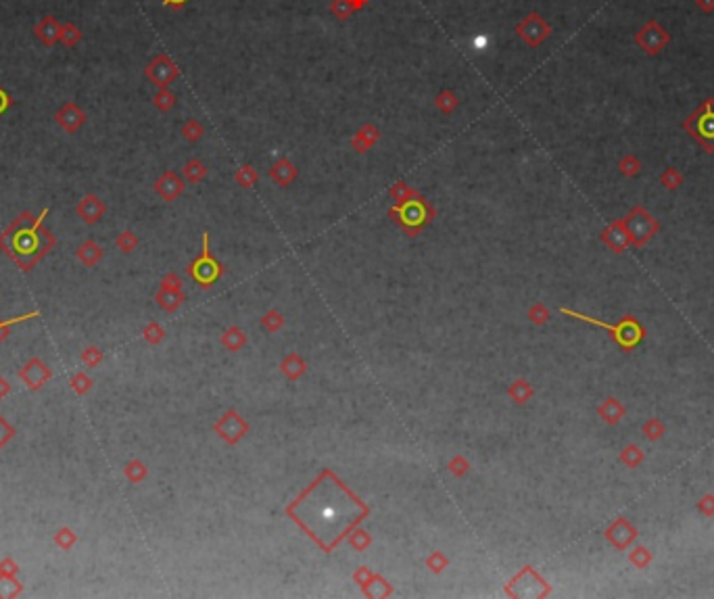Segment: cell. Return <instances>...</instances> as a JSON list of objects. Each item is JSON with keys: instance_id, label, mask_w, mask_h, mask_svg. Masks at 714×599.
I'll use <instances>...</instances> for the list:
<instances>
[{"instance_id": "26", "label": "cell", "mask_w": 714, "mask_h": 599, "mask_svg": "<svg viewBox=\"0 0 714 599\" xmlns=\"http://www.w3.org/2000/svg\"><path fill=\"white\" fill-rule=\"evenodd\" d=\"M17 572H19V564L13 557L0 559V576H17Z\"/></svg>"}, {"instance_id": "13", "label": "cell", "mask_w": 714, "mask_h": 599, "mask_svg": "<svg viewBox=\"0 0 714 599\" xmlns=\"http://www.w3.org/2000/svg\"><path fill=\"white\" fill-rule=\"evenodd\" d=\"M102 255H104L102 247L99 243H95L92 238L84 241V243L78 247V250H75V257H78L86 267H95V265L102 259Z\"/></svg>"}, {"instance_id": "14", "label": "cell", "mask_w": 714, "mask_h": 599, "mask_svg": "<svg viewBox=\"0 0 714 599\" xmlns=\"http://www.w3.org/2000/svg\"><path fill=\"white\" fill-rule=\"evenodd\" d=\"M215 274H217V265H215V261L209 257V253H207V236H205V253H203V257L193 265V276L197 278V280H201V282H205V284H209L213 278H215Z\"/></svg>"}, {"instance_id": "9", "label": "cell", "mask_w": 714, "mask_h": 599, "mask_svg": "<svg viewBox=\"0 0 714 599\" xmlns=\"http://www.w3.org/2000/svg\"><path fill=\"white\" fill-rule=\"evenodd\" d=\"M147 75L153 80L157 86H165L169 84L176 75H178V69L176 65L165 56V54H159L157 59H153L147 67Z\"/></svg>"}, {"instance_id": "4", "label": "cell", "mask_w": 714, "mask_h": 599, "mask_svg": "<svg viewBox=\"0 0 714 599\" xmlns=\"http://www.w3.org/2000/svg\"><path fill=\"white\" fill-rule=\"evenodd\" d=\"M670 42V34L658 23V19H650L637 34H635V44L650 56L660 54L666 44Z\"/></svg>"}, {"instance_id": "21", "label": "cell", "mask_w": 714, "mask_h": 599, "mask_svg": "<svg viewBox=\"0 0 714 599\" xmlns=\"http://www.w3.org/2000/svg\"><path fill=\"white\" fill-rule=\"evenodd\" d=\"M15 439V426L0 413V451Z\"/></svg>"}, {"instance_id": "6", "label": "cell", "mask_w": 714, "mask_h": 599, "mask_svg": "<svg viewBox=\"0 0 714 599\" xmlns=\"http://www.w3.org/2000/svg\"><path fill=\"white\" fill-rule=\"evenodd\" d=\"M19 378H21V382L32 391V393H36V391H40L49 380L52 378V370L40 359V357H32V359H28V363L19 370Z\"/></svg>"}, {"instance_id": "33", "label": "cell", "mask_w": 714, "mask_h": 599, "mask_svg": "<svg viewBox=\"0 0 714 599\" xmlns=\"http://www.w3.org/2000/svg\"><path fill=\"white\" fill-rule=\"evenodd\" d=\"M165 4H169V6H182L186 0H163Z\"/></svg>"}, {"instance_id": "23", "label": "cell", "mask_w": 714, "mask_h": 599, "mask_svg": "<svg viewBox=\"0 0 714 599\" xmlns=\"http://www.w3.org/2000/svg\"><path fill=\"white\" fill-rule=\"evenodd\" d=\"M620 171H622L624 176H637V174L641 171V163H639V159H637V157H633V155H627V157L620 161Z\"/></svg>"}, {"instance_id": "1", "label": "cell", "mask_w": 714, "mask_h": 599, "mask_svg": "<svg viewBox=\"0 0 714 599\" xmlns=\"http://www.w3.org/2000/svg\"><path fill=\"white\" fill-rule=\"evenodd\" d=\"M322 491L317 483H313L311 489H307L303 497H299L293 507H289V514L295 516V520L305 528L307 533L324 547L332 550L345 533L365 516L368 507L351 495L339 480L328 485L324 480V474L320 478Z\"/></svg>"}, {"instance_id": "3", "label": "cell", "mask_w": 714, "mask_h": 599, "mask_svg": "<svg viewBox=\"0 0 714 599\" xmlns=\"http://www.w3.org/2000/svg\"><path fill=\"white\" fill-rule=\"evenodd\" d=\"M683 128L700 147L714 152V99H706L685 121Z\"/></svg>"}, {"instance_id": "17", "label": "cell", "mask_w": 714, "mask_h": 599, "mask_svg": "<svg viewBox=\"0 0 714 599\" xmlns=\"http://www.w3.org/2000/svg\"><path fill=\"white\" fill-rule=\"evenodd\" d=\"M23 593V585L17 581V576H0V598L13 599Z\"/></svg>"}, {"instance_id": "5", "label": "cell", "mask_w": 714, "mask_h": 599, "mask_svg": "<svg viewBox=\"0 0 714 599\" xmlns=\"http://www.w3.org/2000/svg\"><path fill=\"white\" fill-rule=\"evenodd\" d=\"M624 228L629 232L631 243L643 245L646 241H650L654 236V232L658 230V224L654 222V217L648 211H643L641 207H635L629 213V217L624 219Z\"/></svg>"}, {"instance_id": "19", "label": "cell", "mask_w": 714, "mask_h": 599, "mask_svg": "<svg viewBox=\"0 0 714 599\" xmlns=\"http://www.w3.org/2000/svg\"><path fill=\"white\" fill-rule=\"evenodd\" d=\"M123 474H126V478H128L130 483H140V480H145V476H147V466H145L140 459H132V461H128V466L123 468Z\"/></svg>"}, {"instance_id": "15", "label": "cell", "mask_w": 714, "mask_h": 599, "mask_svg": "<svg viewBox=\"0 0 714 599\" xmlns=\"http://www.w3.org/2000/svg\"><path fill=\"white\" fill-rule=\"evenodd\" d=\"M52 541H54V545H56L59 550L71 551L73 547H75V543H78V535H75V531H73V528H69V526H61V528L54 533Z\"/></svg>"}, {"instance_id": "16", "label": "cell", "mask_w": 714, "mask_h": 599, "mask_svg": "<svg viewBox=\"0 0 714 599\" xmlns=\"http://www.w3.org/2000/svg\"><path fill=\"white\" fill-rule=\"evenodd\" d=\"M69 387H71V391H73L78 397H84V395H88V393L92 391L95 382H92V378H90L86 372H75V374L71 376V380H69Z\"/></svg>"}, {"instance_id": "22", "label": "cell", "mask_w": 714, "mask_h": 599, "mask_svg": "<svg viewBox=\"0 0 714 599\" xmlns=\"http://www.w3.org/2000/svg\"><path fill=\"white\" fill-rule=\"evenodd\" d=\"M38 315H40V311H34V313L21 315V317H13V320H8V322H0V343H4V341H6L11 326H15V324H21V322H25V320H34V317H38Z\"/></svg>"}, {"instance_id": "25", "label": "cell", "mask_w": 714, "mask_h": 599, "mask_svg": "<svg viewBox=\"0 0 714 599\" xmlns=\"http://www.w3.org/2000/svg\"><path fill=\"white\" fill-rule=\"evenodd\" d=\"M660 182H662L666 188L674 190V188H679V184L683 182V178H681L679 169H674V167H668L662 176H660Z\"/></svg>"}, {"instance_id": "10", "label": "cell", "mask_w": 714, "mask_h": 599, "mask_svg": "<svg viewBox=\"0 0 714 599\" xmlns=\"http://www.w3.org/2000/svg\"><path fill=\"white\" fill-rule=\"evenodd\" d=\"M34 34L47 49H52L56 42H61V23L56 17L47 15L38 21V25L34 28Z\"/></svg>"}, {"instance_id": "8", "label": "cell", "mask_w": 714, "mask_h": 599, "mask_svg": "<svg viewBox=\"0 0 714 599\" xmlns=\"http://www.w3.org/2000/svg\"><path fill=\"white\" fill-rule=\"evenodd\" d=\"M75 213H78V217H80L84 224H88V226H95V224H99L102 217H104V213H107V205H104V200L99 199L97 195L88 193V195H84L82 199L78 200V205H75Z\"/></svg>"}, {"instance_id": "11", "label": "cell", "mask_w": 714, "mask_h": 599, "mask_svg": "<svg viewBox=\"0 0 714 599\" xmlns=\"http://www.w3.org/2000/svg\"><path fill=\"white\" fill-rule=\"evenodd\" d=\"M520 32H522V38H524L528 44L537 47L541 40H545V38L550 36L552 28H550L547 23H543V19H541L539 15H531V17L520 25Z\"/></svg>"}, {"instance_id": "32", "label": "cell", "mask_w": 714, "mask_h": 599, "mask_svg": "<svg viewBox=\"0 0 714 599\" xmlns=\"http://www.w3.org/2000/svg\"><path fill=\"white\" fill-rule=\"evenodd\" d=\"M8 393H11V385H8V380L0 374V401L4 399Z\"/></svg>"}, {"instance_id": "7", "label": "cell", "mask_w": 714, "mask_h": 599, "mask_svg": "<svg viewBox=\"0 0 714 599\" xmlns=\"http://www.w3.org/2000/svg\"><path fill=\"white\" fill-rule=\"evenodd\" d=\"M88 115L84 109H80L73 100L65 102L59 107V111L54 113V121L61 130H65L67 134H75L84 123H86Z\"/></svg>"}, {"instance_id": "30", "label": "cell", "mask_w": 714, "mask_h": 599, "mask_svg": "<svg viewBox=\"0 0 714 599\" xmlns=\"http://www.w3.org/2000/svg\"><path fill=\"white\" fill-rule=\"evenodd\" d=\"M8 109H11V97L6 95V90L0 88V115H2L4 111H8Z\"/></svg>"}, {"instance_id": "18", "label": "cell", "mask_w": 714, "mask_h": 599, "mask_svg": "<svg viewBox=\"0 0 714 599\" xmlns=\"http://www.w3.org/2000/svg\"><path fill=\"white\" fill-rule=\"evenodd\" d=\"M82 40V30L75 25V23H71V21H67V23H61V42L67 47V49H73V47H78V42Z\"/></svg>"}, {"instance_id": "27", "label": "cell", "mask_w": 714, "mask_h": 599, "mask_svg": "<svg viewBox=\"0 0 714 599\" xmlns=\"http://www.w3.org/2000/svg\"><path fill=\"white\" fill-rule=\"evenodd\" d=\"M163 339V328L159 324H149L145 328V341L151 343V345H157L159 341Z\"/></svg>"}, {"instance_id": "20", "label": "cell", "mask_w": 714, "mask_h": 599, "mask_svg": "<svg viewBox=\"0 0 714 599\" xmlns=\"http://www.w3.org/2000/svg\"><path fill=\"white\" fill-rule=\"evenodd\" d=\"M115 245H117V249L123 250V253H132V250L138 247V238H136L134 232L126 230V232H121V234L115 238Z\"/></svg>"}, {"instance_id": "2", "label": "cell", "mask_w": 714, "mask_h": 599, "mask_svg": "<svg viewBox=\"0 0 714 599\" xmlns=\"http://www.w3.org/2000/svg\"><path fill=\"white\" fill-rule=\"evenodd\" d=\"M47 215L49 209H42L38 217H34L30 211H23L0 234V250L13 263H17L21 272H30L32 267H36V263H40L44 255L54 249L56 241L52 232L42 226Z\"/></svg>"}, {"instance_id": "24", "label": "cell", "mask_w": 714, "mask_h": 599, "mask_svg": "<svg viewBox=\"0 0 714 599\" xmlns=\"http://www.w3.org/2000/svg\"><path fill=\"white\" fill-rule=\"evenodd\" d=\"M102 361V351L99 347H86L82 351V363L88 368H97Z\"/></svg>"}, {"instance_id": "28", "label": "cell", "mask_w": 714, "mask_h": 599, "mask_svg": "<svg viewBox=\"0 0 714 599\" xmlns=\"http://www.w3.org/2000/svg\"><path fill=\"white\" fill-rule=\"evenodd\" d=\"M155 104L161 109V111H167L171 104H174V97L169 95V92H165V90H161L157 97H155Z\"/></svg>"}, {"instance_id": "12", "label": "cell", "mask_w": 714, "mask_h": 599, "mask_svg": "<svg viewBox=\"0 0 714 599\" xmlns=\"http://www.w3.org/2000/svg\"><path fill=\"white\" fill-rule=\"evenodd\" d=\"M155 190H157V195H159L161 199L171 200L182 193V184H180V180H178L171 171H167V174H163V176L155 182Z\"/></svg>"}, {"instance_id": "31", "label": "cell", "mask_w": 714, "mask_h": 599, "mask_svg": "<svg viewBox=\"0 0 714 599\" xmlns=\"http://www.w3.org/2000/svg\"><path fill=\"white\" fill-rule=\"evenodd\" d=\"M696 6L704 13H713L714 11V0H696Z\"/></svg>"}, {"instance_id": "29", "label": "cell", "mask_w": 714, "mask_h": 599, "mask_svg": "<svg viewBox=\"0 0 714 599\" xmlns=\"http://www.w3.org/2000/svg\"><path fill=\"white\" fill-rule=\"evenodd\" d=\"M184 171H186V176H188V178H190V180H199V178H201V176H203V169H201V165H199V163H197V161H193V163H188V165H186V169H184Z\"/></svg>"}]
</instances>
